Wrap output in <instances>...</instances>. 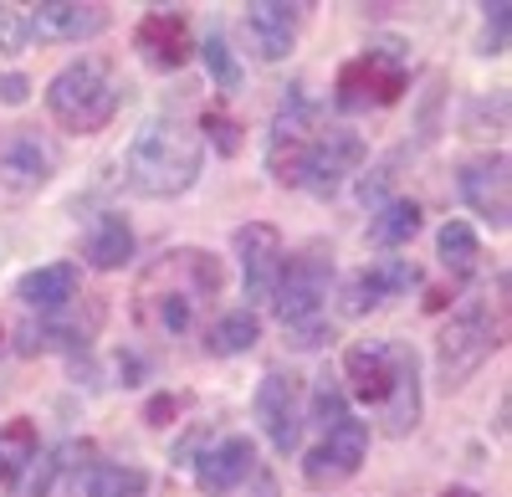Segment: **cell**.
<instances>
[{
	"label": "cell",
	"mask_w": 512,
	"mask_h": 497,
	"mask_svg": "<svg viewBox=\"0 0 512 497\" xmlns=\"http://www.w3.org/2000/svg\"><path fill=\"white\" fill-rule=\"evenodd\" d=\"M226 287V267L216 252H205V246H175V252L154 257L139 282H134V328L144 339H185L200 328V318L216 308Z\"/></svg>",
	"instance_id": "1"
},
{
	"label": "cell",
	"mask_w": 512,
	"mask_h": 497,
	"mask_svg": "<svg viewBox=\"0 0 512 497\" xmlns=\"http://www.w3.org/2000/svg\"><path fill=\"white\" fill-rule=\"evenodd\" d=\"M200 164H205L200 129H190V123L175 118V113H159L134 134L123 170H128V185H134L139 195L175 200V195H185L200 180Z\"/></svg>",
	"instance_id": "2"
},
{
	"label": "cell",
	"mask_w": 512,
	"mask_h": 497,
	"mask_svg": "<svg viewBox=\"0 0 512 497\" xmlns=\"http://www.w3.org/2000/svg\"><path fill=\"white\" fill-rule=\"evenodd\" d=\"M118 103H123V88L103 57L67 62L47 82V113L62 134H103L118 113Z\"/></svg>",
	"instance_id": "3"
},
{
	"label": "cell",
	"mask_w": 512,
	"mask_h": 497,
	"mask_svg": "<svg viewBox=\"0 0 512 497\" xmlns=\"http://www.w3.org/2000/svg\"><path fill=\"white\" fill-rule=\"evenodd\" d=\"M502 334H507V328L492 323V308L487 303L461 308L441 328V339H436V375H441V385L446 390H461L492 359V349H502Z\"/></svg>",
	"instance_id": "4"
},
{
	"label": "cell",
	"mask_w": 512,
	"mask_h": 497,
	"mask_svg": "<svg viewBox=\"0 0 512 497\" xmlns=\"http://www.w3.org/2000/svg\"><path fill=\"white\" fill-rule=\"evenodd\" d=\"M328 287H333V246L328 241H308L297 257H287L282 282H277V293H272V308H277L282 328L323 323Z\"/></svg>",
	"instance_id": "5"
},
{
	"label": "cell",
	"mask_w": 512,
	"mask_h": 497,
	"mask_svg": "<svg viewBox=\"0 0 512 497\" xmlns=\"http://www.w3.org/2000/svg\"><path fill=\"white\" fill-rule=\"evenodd\" d=\"M318 103L308 98V88L297 82V88L282 93L277 113H272V134H267V175L277 185H303V164H308V149L318 139Z\"/></svg>",
	"instance_id": "6"
},
{
	"label": "cell",
	"mask_w": 512,
	"mask_h": 497,
	"mask_svg": "<svg viewBox=\"0 0 512 497\" xmlns=\"http://www.w3.org/2000/svg\"><path fill=\"white\" fill-rule=\"evenodd\" d=\"M251 416L262 426V436L272 441V451H297L303 441V426H308V385L303 375L292 369H267L262 385H256V400H251Z\"/></svg>",
	"instance_id": "7"
},
{
	"label": "cell",
	"mask_w": 512,
	"mask_h": 497,
	"mask_svg": "<svg viewBox=\"0 0 512 497\" xmlns=\"http://www.w3.org/2000/svg\"><path fill=\"white\" fill-rule=\"evenodd\" d=\"M231 246H236V262H241V282H246V308H262L272 303L277 282H282V267H287V241L272 221H246L231 231Z\"/></svg>",
	"instance_id": "8"
},
{
	"label": "cell",
	"mask_w": 512,
	"mask_h": 497,
	"mask_svg": "<svg viewBox=\"0 0 512 497\" xmlns=\"http://www.w3.org/2000/svg\"><path fill=\"white\" fill-rule=\"evenodd\" d=\"M364 159H369V144L354 129H344V123H338V129H318V139L308 149V164H303V185L318 200H328V195L344 190L349 175H359Z\"/></svg>",
	"instance_id": "9"
},
{
	"label": "cell",
	"mask_w": 512,
	"mask_h": 497,
	"mask_svg": "<svg viewBox=\"0 0 512 497\" xmlns=\"http://www.w3.org/2000/svg\"><path fill=\"white\" fill-rule=\"evenodd\" d=\"M369 457V421L344 416L333 431H323V441L303 457V477L308 487H333V482H349Z\"/></svg>",
	"instance_id": "10"
},
{
	"label": "cell",
	"mask_w": 512,
	"mask_h": 497,
	"mask_svg": "<svg viewBox=\"0 0 512 497\" xmlns=\"http://www.w3.org/2000/svg\"><path fill=\"white\" fill-rule=\"evenodd\" d=\"M456 190L492 231H507V221H512V180H507V154L502 149L466 159L461 175H456Z\"/></svg>",
	"instance_id": "11"
},
{
	"label": "cell",
	"mask_w": 512,
	"mask_h": 497,
	"mask_svg": "<svg viewBox=\"0 0 512 497\" xmlns=\"http://www.w3.org/2000/svg\"><path fill=\"white\" fill-rule=\"evenodd\" d=\"M57 175V149L41 139V129H11L0 139V185L16 195H36Z\"/></svg>",
	"instance_id": "12"
},
{
	"label": "cell",
	"mask_w": 512,
	"mask_h": 497,
	"mask_svg": "<svg viewBox=\"0 0 512 497\" xmlns=\"http://www.w3.org/2000/svg\"><path fill=\"white\" fill-rule=\"evenodd\" d=\"M303 21H308V6H292V0H256L241 16V31H246V47L262 62H282L297 47Z\"/></svg>",
	"instance_id": "13"
},
{
	"label": "cell",
	"mask_w": 512,
	"mask_h": 497,
	"mask_svg": "<svg viewBox=\"0 0 512 497\" xmlns=\"http://www.w3.org/2000/svg\"><path fill=\"white\" fill-rule=\"evenodd\" d=\"M134 52L154 72H180L195 57V31H190L185 11H149L134 31Z\"/></svg>",
	"instance_id": "14"
},
{
	"label": "cell",
	"mask_w": 512,
	"mask_h": 497,
	"mask_svg": "<svg viewBox=\"0 0 512 497\" xmlns=\"http://www.w3.org/2000/svg\"><path fill=\"white\" fill-rule=\"evenodd\" d=\"M108 6H82V0H47V6L26 11V31L41 47H57V41H88L108 31Z\"/></svg>",
	"instance_id": "15"
},
{
	"label": "cell",
	"mask_w": 512,
	"mask_h": 497,
	"mask_svg": "<svg viewBox=\"0 0 512 497\" xmlns=\"http://www.w3.org/2000/svg\"><path fill=\"white\" fill-rule=\"evenodd\" d=\"M420 282L415 262L410 257H379L369 267H359L349 282H344V313H374L384 298H395V293H410V287Z\"/></svg>",
	"instance_id": "16"
},
{
	"label": "cell",
	"mask_w": 512,
	"mask_h": 497,
	"mask_svg": "<svg viewBox=\"0 0 512 497\" xmlns=\"http://www.w3.org/2000/svg\"><path fill=\"white\" fill-rule=\"evenodd\" d=\"M390 359H395V380H390V395L379 405V421H384V436H410L420 426V354L410 344H390Z\"/></svg>",
	"instance_id": "17"
},
{
	"label": "cell",
	"mask_w": 512,
	"mask_h": 497,
	"mask_svg": "<svg viewBox=\"0 0 512 497\" xmlns=\"http://www.w3.org/2000/svg\"><path fill=\"white\" fill-rule=\"evenodd\" d=\"M256 472V446L246 436H226L216 446H205V457L195 462V487L205 497H226Z\"/></svg>",
	"instance_id": "18"
},
{
	"label": "cell",
	"mask_w": 512,
	"mask_h": 497,
	"mask_svg": "<svg viewBox=\"0 0 512 497\" xmlns=\"http://www.w3.org/2000/svg\"><path fill=\"white\" fill-rule=\"evenodd\" d=\"M77 287H82V267L77 262H47V267H31L16 282V298L31 313H62L77 298Z\"/></svg>",
	"instance_id": "19"
},
{
	"label": "cell",
	"mask_w": 512,
	"mask_h": 497,
	"mask_svg": "<svg viewBox=\"0 0 512 497\" xmlns=\"http://www.w3.org/2000/svg\"><path fill=\"white\" fill-rule=\"evenodd\" d=\"M344 395L364 400V405H384L390 395V380H395V359H390V344H354L344 354Z\"/></svg>",
	"instance_id": "20"
},
{
	"label": "cell",
	"mask_w": 512,
	"mask_h": 497,
	"mask_svg": "<svg viewBox=\"0 0 512 497\" xmlns=\"http://www.w3.org/2000/svg\"><path fill=\"white\" fill-rule=\"evenodd\" d=\"M364 67V88L374 108H390L405 98V47L400 41H374V47L359 57Z\"/></svg>",
	"instance_id": "21"
},
{
	"label": "cell",
	"mask_w": 512,
	"mask_h": 497,
	"mask_svg": "<svg viewBox=\"0 0 512 497\" xmlns=\"http://www.w3.org/2000/svg\"><path fill=\"white\" fill-rule=\"evenodd\" d=\"M93 328H98V323H72V318H62V313H41V323H26V328H21L16 349H21V354H52V349L77 354V349L93 344Z\"/></svg>",
	"instance_id": "22"
},
{
	"label": "cell",
	"mask_w": 512,
	"mask_h": 497,
	"mask_svg": "<svg viewBox=\"0 0 512 497\" xmlns=\"http://www.w3.org/2000/svg\"><path fill=\"white\" fill-rule=\"evenodd\" d=\"M72 497H149V477L123 462H93V467H77Z\"/></svg>",
	"instance_id": "23"
},
{
	"label": "cell",
	"mask_w": 512,
	"mask_h": 497,
	"mask_svg": "<svg viewBox=\"0 0 512 497\" xmlns=\"http://www.w3.org/2000/svg\"><path fill=\"white\" fill-rule=\"evenodd\" d=\"M128 257H134V226H128V216L118 211H103L88 231V262L98 272H118Z\"/></svg>",
	"instance_id": "24"
},
{
	"label": "cell",
	"mask_w": 512,
	"mask_h": 497,
	"mask_svg": "<svg viewBox=\"0 0 512 497\" xmlns=\"http://www.w3.org/2000/svg\"><path fill=\"white\" fill-rule=\"evenodd\" d=\"M420 200H384L379 211H374V221H369V241L374 246H384V252H395V246H410L415 241V231H420Z\"/></svg>",
	"instance_id": "25"
},
{
	"label": "cell",
	"mask_w": 512,
	"mask_h": 497,
	"mask_svg": "<svg viewBox=\"0 0 512 497\" xmlns=\"http://www.w3.org/2000/svg\"><path fill=\"white\" fill-rule=\"evenodd\" d=\"M256 339H262V318H256L251 308H236V313H226V318H216L205 328V349L221 354V359L256 349Z\"/></svg>",
	"instance_id": "26"
},
{
	"label": "cell",
	"mask_w": 512,
	"mask_h": 497,
	"mask_svg": "<svg viewBox=\"0 0 512 497\" xmlns=\"http://www.w3.org/2000/svg\"><path fill=\"white\" fill-rule=\"evenodd\" d=\"M436 257H441V267L451 272V282H461V277L477 272L482 241H477V231L466 226V221H446V226L436 231Z\"/></svg>",
	"instance_id": "27"
},
{
	"label": "cell",
	"mask_w": 512,
	"mask_h": 497,
	"mask_svg": "<svg viewBox=\"0 0 512 497\" xmlns=\"http://www.w3.org/2000/svg\"><path fill=\"white\" fill-rule=\"evenodd\" d=\"M36 457H41V436H36V426L26 416H16L6 431H0V477L16 482Z\"/></svg>",
	"instance_id": "28"
},
{
	"label": "cell",
	"mask_w": 512,
	"mask_h": 497,
	"mask_svg": "<svg viewBox=\"0 0 512 497\" xmlns=\"http://www.w3.org/2000/svg\"><path fill=\"white\" fill-rule=\"evenodd\" d=\"M349 416V395H344V380H333V375H323L318 380V390H313V410H308V421L313 426H323V431H333L338 421Z\"/></svg>",
	"instance_id": "29"
},
{
	"label": "cell",
	"mask_w": 512,
	"mask_h": 497,
	"mask_svg": "<svg viewBox=\"0 0 512 497\" xmlns=\"http://www.w3.org/2000/svg\"><path fill=\"white\" fill-rule=\"evenodd\" d=\"M195 52H205V67L216 72V88L221 93H236L241 88V67H236V57H231V47L221 36H205V47H195Z\"/></svg>",
	"instance_id": "30"
},
{
	"label": "cell",
	"mask_w": 512,
	"mask_h": 497,
	"mask_svg": "<svg viewBox=\"0 0 512 497\" xmlns=\"http://www.w3.org/2000/svg\"><path fill=\"white\" fill-rule=\"evenodd\" d=\"M200 144H216L221 154H236V149H241V123L226 118L221 108H210V113L200 118Z\"/></svg>",
	"instance_id": "31"
},
{
	"label": "cell",
	"mask_w": 512,
	"mask_h": 497,
	"mask_svg": "<svg viewBox=\"0 0 512 497\" xmlns=\"http://www.w3.org/2000/svg\"><path fill=\"white\" fill-rule=\"evenodd\" d=\"M487 21H482V57H502L507 52V26H512V6L507 0H497V6H482Z\"/></svg>",
	"instance_id": "32"
},
{
	"label": "cell",
	"mask_w": 512,
	"mask_h": 497,
	"mask_svg": "<svg viewBox=\"0 0 512 497\" xmlns=\"http://www.w3.org/2000/svg\"><path fill=\"white\" fill-rule=\"evenodd\" d=\"M26 41H31V31H26V11H16V6H0V57H16V52H26Z\"/></svg>",
	"instance_id": "33"
},
{
	"label": "cell",
	"mask_w": 512,
	"mask_h": 497,
	"mask_svg": "<svg viewBox=\"0 0 512 497\" xmlns=\"http://www.w3.org/2000/svg\"><path fill=\"white\" fill-rule=\"evenodd\" d=\"M175 416H180V400H175V395H154V400L144 405V421H149L154 431L175 426Z\"/></svg>",
	"instance_id": "34"
},
{
	"label": "cell",
	"mask_w": 512,
	"mask_h": 497,
	"mask_svg": "<svg viewBox=\"0 0 512 497\" xmlns=\"http://www.w3.org/2000/svg\"><path fill=\"white\" fill-rule=\"evenodd\" d=\"M26 98H31V82H26L21 72L0 77V103H6V108H16V103H26Z\"/></svg>",
	"instance_id": "35"
},
{
	"label": "cell",
	"mask_w": 512,
	"mask_h": 497,
	"mask_svg": "<svg viewBox=\"0 0 512 497\" xmlns=\"http://www.w3.org/2000/svg\"><path fill=\"white\" fill-rule=\"evenodd\" d=\"M441 497H482V492H472V487H446Z\"/></svg>",
	"instance_id": "36"
},
{
	"label": "cell",
	"mask_w": 512,
	"mask_h": 497,
	"mask_svg": "<svg viewBox=\"0 0 512 497\" xmlns=\"http://www.w3.org/2000/svg\"><path fill=\"white\" fill-rule=\"evenodd\" d=\"M0 339H6V334H0Z\"/></svg>",
	"instance_id": "37"
}]
</instances>
